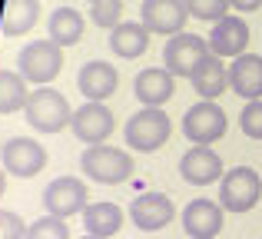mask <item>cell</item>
I'll list each match as a JSON object with an SVG mask.
<instances>
[{
  "label": "cell",
  "instance_id": "cell-1",
  "mask_svg": "<svg viewBox=\"0 0 262 239\" xmlns=\"http://www.w3.org/2000/svg\"><path fill=\"white\" fill-rule=\"evenodd\" d=\"M80 169L90 176L93 183H103V186H120L133 176V156L120 146H86L83 156H80Z\"/></svg>",
  "mask_w": 262,
  "mask_h": 239
},
{
  "label": "cell",
  "instance_id": "cell-2",
  "mask_svg": "<svg viewBox=\"0 0 262 239\" xmlns=\"http://www.w3.org/2000/svg\"><path fill=\"white\" fill-rule=\"evenodd\" d=\"M123 136H126V146L140 149V153H156L173 136V120L166 117L163 106H143L140 113H133L126 120Z\"/></svg>",
  "mask_w": 262,
  "mask_h": 239
},
{
  "label": "cell",
  "instance_id": "cell-3",
  "mask_svg": "<svg viewBox=\"0 0 262 239\" xmlns=\"http://www.w3.org/2000/svg\"><path fill=\"white\" fill-rule=\"evenodd\" d=\"M24 117L33 129H40V133H60L63 126H70L73 110H70V103H67V97L60 90H53V86H37V90H30V97H27Z\"/></svg>",
  "mask_w": 262,
  "mask_h": 239
},
{
  "label": "cell",
  "instance_id": "cell-4",
  "mask_svg": "<svg viewBox=\"0 0 262 239\" xmlns=\"http://www.w3.org/2000/svg\"><path fill=\"white\" fill-rule=\"evenodd\" d=\"M17 67H20V77L27 83L50 86L60 77V70H63V47H57L53 40H30L20 50Z\"/></svg>",
  "mask_w": 262,
  "mask_h": 239
},
{
  "label": "cell",
  "instance_id": "cell-5",
  "mask_svg": "<svg viewBox=\"0 0 262 239\" xmlns=\"http://www.w3.org/2000/svg\"><path fill=\"white\" fill-rule=\"evenodd\" d=\"M262 196V180L252 166H236L219 180V206L226 213H249Z\"/></svg>",
  "mask_w": 262,
  "mask_h": 239
},
{
  "label": "cell",
  "instance_id": "cell-6",
  "mask_svg": "<svg viewBox=\"0 0 262 239\" xmlns=\"http://www.w3.org/2000/svg\"><path fill=\"white\" fill-rule=\"evenodd\" d=\"M226 126H229L226 110L219 103H212V100H199V103L189 106L186 117H183V136L189 143H196V146H209V143H216L219 136L226 133Z\"/></svg>",
  "mask_w": 262,
  "mask_h": 239
},
{
  "label": "cell",
  "instance_id": "cell-7",
  "mask_svg": "<svg viewBox=\"0 0 262 239\" xmlns=\"http://www.w3.org/2000/svg\"><path fill=\"white\" fill-rule=\"evenodd\" d=\"M209 57V40H203L199 33H173V37L166 40V50H163V63H166V70L173 73V77H192V70H196L203 60Z\"/></svg>",
  "mask_w": 262,
  "mask_h": 239
},
{
  "label": "cell",
  "instance_id": "cell-8",
  "mask_svg": "<svg viewBox=\"0 0 262 239\" xmlns=\"http://www.w3.org/2000/svg\"><path fill=\"white\" fill-rule=\"evenodd\" d=\"M90 206V193L86 183L77 180V176H57L50 186L43 189V209L50 216H60V220H70V216L83 213Z\"/></svg>",
  "mask_w": 262,
  "mask_h": 239
},
{
  "label": "cell",
  "instance_id": "cell-9",
  "mask_svg": "<svg viewBox=\"0 0 262 239\" xmlns=\"http://www.w3.org/2000/svg\"><path fill=\"white\" fill-rule=\"evenodd\" d=\"M0 163H4L7 173L30 180V176H37L47 166V149L37 140H30V136H10L0 146Z\"/></svg>",
  "mask_w": 262,
  "mask_h": 239
},
{
  "label": "cell",
  "instance_id": "cell-10",
  "mask_svg": "<svg viewBox=\"0 0 262 239\" xmlns=\"http://www.w3.org/2000/svg\"><path fill=\"white\" fill-rule=\"evenodd\" d=\"M186 20H189L186 0H143L140 7V24L149 33H160V37L183 33Z\"/></svg>",
  "mask_w": 262,
  "mask_h": 239
},
{
  "label": "cell",
  "instance_id": "cell-11",
  "mask_svg": "<svg viewBox=\"0 0 262 239\" xmlns=\"http://www.w3.org/2000/svg\"><path fill=\"white\" fill-rule=\"evenodd\" d=\"M129 220L143 233H160L176 220V206L166 193H143L129 203Z\"/></svg>",
  "mask_w": 262,
  "mask_h": 239
},
{
  "label": "cell",
  "instance_id": "cell-12",
  "mask_svg": "<svg viewBox=\"0 0 262 239\" xmlns=\"http://www.w3.org/2000/svg\"><path fill=\"white\" fill-rule=\"evenodd\" d=\"M113 126H116L113 110H110L106 103H93V100H86L80 110H73V120H70L73 136H77L80 143H86V146L103 143L110 133H113Z\"/></svg>",
  "mask_w": 262,
  "mask_h": 239
},
{
  "label": "cell",
  "instance_id": "cell-13",
  "mask_svg": "<svg viewBox=\"0 0 262 239\" xmlns=\"http://www.w3.org/2000/svg\"><path fill=\"white\" fill-rule=\"evenodd\" d=\"M179 176L189 186H209L223 180V160L212 146H189L179 160Z\"/></svg>",
  "mask_w": 262,
  "mask_h": 239
},
{
  "label": "cell",
  "instance_id": "cell-14",
  "mask_svg": "<svg viewBox=\"0 0 262 239\" xmlns=\"http://www.w3.org/2000/svg\"><path fill=\"white\" fill-rule=\"evenodd\" d=\"M246 47H249V24H246L243 17H232V13H226L223 20H216L212 24V33H209V53H216V57H243Z\"/></svg>",
  "mask_w": 262,
  "mask_h": 239
},
{
  "label": "cell",
  "instance_id": "cell-15",
  "mask_svg": "<svg viewBox=\"0 0 262 239\" xmlns=\"http://www.w3.org/2000/svg\"><path fill=\"white\" fill-rule=\"evenodd\" d=\"M223 213L226 209L212 200H192L189 206L183 209L179 223H183V229H186L189 239H216L219 229H223Z\"/></svg>",
  "mask_w": 262,
  "mask_h": 239
},
{
  "label": "cell",
  "instance_id": "cell-16",
  "mask_svg": "<svg viewBox=\"0 0 262 239\" xmlns=\"http://www.w3.org/2000/svg\"><path fill=\"white\" fill-rule=\"evenodd\" d=\"M77 86H80V93H83L86 100L103 103L106 97L116 93V86H120V73H116V67H110L106 60H90L83 70H80Z\"/></svg>",
  "mask_w": 262,
  "mask_h": 239
},
{
  "label": "cell",
  "instance_id": "cell-17",
  "mask_svg": "<svg viewBox=\"0 0 262 239\" xmlns=\"http://www.w3.org/2000/svg\"><path fill=\"white\" fill-rule=\"evenodd\" d=\"M133 93L140 97L143 106H163L176 93V77L166 70V67H149V70H140V73H136V80H133Z\"/></svg>",
  "mask_w": 262,
  "mask_h": 239
},
{
  "label": "cell",
  "instance_id": "cell-18",
  "mask_svg": "<svg viewBox=\"0 0 262 239\" xmlns=\"http://www.w3.org/2000/svg\"><path fill=\"white\" fill-rule=\"evenodd\" d=\"M229 86L243 100H262V57L259 53H243L229 67Z\"/></svg>",
  "mask_w": 262,
  "mask_h": 239
},
{
  "label": "cell",
  "instance_id": "cell-19",
  "mask_svg": "<svg viewBox=\"0 0 262 239\" xmlns=\"http://www.w3.org/2000/svg\"><path fill=\"white\" fill-rule=\"evenodd\" d=\"M189 80H192V90L203 100H216L219 93H226V86H229V67L223 63V57L209 53V57L192 70Z\"/></svg>",
  "mask_w": 262,
  "mask_h": 239
},
{
  "label": "cell",
  "instance_id": "cell-20",
  "mask_svg": "<svg viewBox=\"0 0 262 239\" xmlns=\"http://www.w3.org/2000/svg\"><path fill=\"white\" fill-rule=\"evenodd\" d=\"M123 220H126V213H123L116 203H110V200H96V203H90V206L83 209L86 233L90 236H100V239L116 236L123 229Z\"/></svg>",
  "mask_w": 262,
  "mask_h": 239
},
{
  "label": "cell",
  "instance_id": "cell-21",
  "mask_svg": "<svg viewBox=\"0 0 262 239\" xmlns=\"http://www.w3.org/2000/svg\"><path fill=\"white\" fill-rule=\"evenodd\" d=\"M149 37H153V33H149L143 24L126 20V24H116L113 30H110V47H113L116 57L136 60V57H143V53L149 50Z\"/></svg>",
  "mask_w": 262,
  "mask_h": 239
},
{
  "label": "cell",
  "instance_id": "cell-22",
  "mask_svg": "<svg viewBox=\"0 0 262 239\" xmlns=\"http://www.w3.org/2000/svg\"><path fill=\"white\" fill-rule=\"evenodd\" d=\"M40 20V0H7L4 17H0V33L4 37H24Z\"/></svg>",
  "mask_w": 262,
  "mask_h": 239
},
{
  "label": "cell",
  "instance_id": "cell-23",
  "mask_svg": "<svg viewBox=\"0 0 262 239\" xmlns=\"http://www.w3.org/2000/svg\"><path fill=\"white\" fill-rule=\"evenodd\" d=\"M83 17H80L73 7H57V10L47 17V33L57 47H77L83 40Z\"/></svg>",
  "mask_w": 262,
  "mask_h": 239
},
{
  "label": "cell",
  "instance_id": "cell-24",
  "mask_svg": "<svg viewBox=\"0 0 262 239\" xmlns=\"http://www.w3.org/2000/svg\"><path fill=\"white\" fill-rule=\"evenodd\" d=\"M27 80L20 77V70H0V113H17L27 106Z\"/></svg>",
  "mask_w": 262,
  "mask_h": 239
},
{
  "label": "cell",
  "instance_id": "cell-25",
  "mask_svg": "<svg viewBox=\"0 0 262 239\" xmlns=\"http://www.w3.org/2000/svg\"><path fill=\"white\" fill-rule=\"evenodd\" d=\"M27 239H70V229H67V220L43 213L37 223L27 226Z\"/></svg>",
  "mask_w": 262,
  "mask_h": 239
},
{
  "label": "cell",
  "instance_id": "cell-26",
  "mask_svg": "<svg viewBox=\"0 0 262 239\" xmlns=\"http://www.w3.org/2000/svg\"><path fill=\"white\" fill-rule=\"evenodd\" d=\"M90 17L96 27L113 30L116 24H123V0H90Z\"/></svg>",
  "mask_w": 262,
  "mask_h": 239
},
{
  "label": "cell",
  "instance_id": "cell-27",
  "mask_svg": "<svg viewBox=\"0 0 262 239\" xmlns=\"http://www.w3.org/2000/svg\"><path fill=\"white\" fill-rule=\"evenodd\" d=\"M229 0H186V10H189V17L196 20H223L226 13H229Z\"/></svg>",
  "mask_w": 262,
  "mask_h": 239
},
{
  "label": "cell",
  "instance_id": "cell-28",
  "mask_svg": "<svg viewBox=\"0 0 262 239\" xmlns=\"http://www.w3.org/2000/svg\"><path fill=\"white\" fill-rule=\"evenodd\" d=\"M239 126H243L246 136L252 140H262V100H249L239 113Z\"/></svg>",
  "mask_w": 262,
  "mask_h": 239
},
{
  "label": "cell",
  "instance_id": "cell-29",
  "mask_svg": "<svg viewBox=\"0 0 262 239\" xmlns=\"http://www.w3.org/2000/svg\"><path fill=\"white\" fill-rule=\"evenodd\" d=\"M0 239H27V223L10 209H0Z\"/></svg>",
  "mask_w": 262,
  "mask_h": 239
},
{
  "label": "cell",
  "instance_id": "cell-30",
  "mask_svg": "<svg viewBox=\"0 0 262 239\" xmlns=\"http://www.w3.org/2000/svg\"><path fill=\"white\" fill-rule=\"evenodd\" d=\"M229 4H232V10H239V13H252V10L262 7V0H229Z\"/></svg>",
  "mask_w": 262,
  "mask_h": 239
},
{
  "label": "cell",
  "instance_id": "cell-31",
  "mask_svg": "<svg viewBox=\"0 0 262 239\" xmlns=\"http://www.w3.org/2000/svg\"><path fill=\"white\" fill-rule=\"evenodd\" d=\"M4 189H7V180H4V169H0V196H4Z\"/></svg>",
  "mask_w": 262,
  "mask_h": 239
},
{
  "label": "cell",
  "instance_id": "cell-32",
  "mask_svg": "<svg viewBox=\"0 0 262 239\" xmlns=\"http://www.w3.org/2000/svg\"><path fill=\"white\" fill-rule=\"evenodd\" d=\"M80 239H100V236H90V233H86V236H80Z\"/></svg>",
  "mask_w": 262,
  "mask_h": 239
}]
</instances>
